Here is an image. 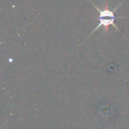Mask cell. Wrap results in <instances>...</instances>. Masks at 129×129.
Returning a JSON list of instances; mask_svg holds the SVG:
<instances>
[{"mask_svg": "<svg viewBox=\"0 0 129 129\" xmlns=\"http://www.w3.org/2000/svg\"><path fill=\"white\" fill-rule=\"evenodd\" d=\"M88 1H89L90 4H91L92 6H93L97 10V12H98V18H97V20H98V24H97L96 27L93 29V31L90 33V35L88 36V38L92 34H94V33H95L96 30H98L100 27H104V30H106V32H108L109 27L112 26V27H114L116 30L120 31L119 28H118V27L116 26V24H115V20H118V19H125V18H128V17L116 16V15H115V13H116L117 10L119 8V6H122V4H123V2H124V0L122 1L121 3H119V4L117 6V7L115 8V9H113V10H110L109 8L107 7V6H106V7L104 8V9H100V8H99L97 6H95V5L94 4L92 1H90V0H88Z\"/></svg>", "mask_w": 129, "mask_h": 129, "instance_id": "1", "label": "cell"}]
</instances>
